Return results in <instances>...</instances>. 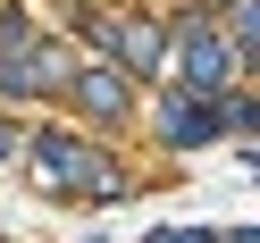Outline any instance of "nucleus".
<instances>
[{"label": "nucleus", "mask_w": 260, "mask_h": 243, "mask_svg": "<svg viewBox=\"0 0 260 243\" xmlns=\"http://www.w3.org/2000/svg\"><path fill=\"white\" fill-rule=\"evenodd\" d=\"M34 17H25V9H0V67H9V59H25V51H34Z\"/></svg>", "instance_id": "7"}, {"label": "nucleus", "mask_w": 260, "mask_h": 243, "mask_svg": "<svg viewBox=\"0 0 260 243\" xmlns=\"http://www.w3.org/2000/svg\"><path fill=\"white\" fill-rule=\"evenodd\" d=\"M168 25H176V84H193V92H235V76L252 67V59H243V42L226 34V17H210L202 0H185Z\"/></svg>", "instance_id": "2"}, {"label": "nucleus", "mask_w": 260, "mask_h": 243, "mask_svg": "<svg viewBox=\"0 0 260 243\" xmlns=\"http://www.w3.org/2000/svg\"><path fill=\"white\" fill-rule=\"evenodd\" d=\"M226 243H260V226H243V235H226Z\"/></svg>", "instance_id": "12"}, {"label": "nucleus", "mask_w": 260, "mask_h": 243, "mask_svg": "<svg viewBox=\"0 0 260 243\" xmlns=\"http://www.w3.org/2000/svg\"><path fill=\"white\" fill-rule=\"evenodd\" d=\"M143 243H226V235H218V226H151Z\"/></svg>", "instance_id": "10"}, {"label": "nucleus", "mask_w": 260, "mask_h": 243, "mask_svg": "<svg viewBox=\"0 0 260 243\" xmlns=\"http://www.w3.org/2000/svg\"><path fill=\"white\" fill-rule=\"evenodd\" d=\"M226 34H235L243 51H260V0H235V9H226Z\"/></svg>", "instance_id": "8"}, {"label": "nucleus", "mask_w": 260, "mask_h": 243, "mask_svg": "<svg viewBox=\"0 0 260 243\" xmlns=\"http://www.w3.org/2000/svg\"><path fill=\"white\" fill-rule=\"evenodd\" d=\"M25 176H34L51 201H126V176L109 168V151H92L68 126H42L25 143Z\"/></svg>", "instance_id": "1"}, {"label": "nucleus", "mask_w": 260, "mask_h": 243, "mask_svg": "<svg viewBox=\"0 0 260 243\" xmlns=\"http://www.w3.org/2000/svg\"><path fill=\"white\" fill-rule=\"evenodd\" d=\"M151 126L168 151H210L226 134V92H193V84H159L151 92Z\"/></svg>", "instance_id": "4"}, {"label": "nucleus", "mask_w": 260, "mask_h": 243, "mask_svg": "<svg viewBox=\"0 0 260 243\" xmlns=\"http://www.w3.org/2000/svg\"><path fill=\"white\" fill-rule=\"evenodd\" d=\"M25 143H34V134H25L17 118H0V168H9V159H25Z\"/></svg>", "instance_id": "11"}, {"label": "nucleus", "mask_w": 260, "mask_h": 243, "mask_svg": "<svg viewBox=\"0 0 260 243\" xmlns=\"http://www.w3.org/2000/svg\"><path fill=\"white\" fill-rule=\"evenodd\" d=\"M76 25H84V42H92L101 59L135 67L143 84H151L159 67H176V25H168V17H143V9H135V17H118V9H84Z\"/></svg>", "instance_id": "3"}, {"label": "nucleus", "mask_w": 260, "mask_h": 243, "mask_svg": "<svg viewBox=\"0 0 260 243\" xmlns=\"http://www.w3.org/2000/svg\"><path fill=\"white\" fill-rule=\"evenodd\" d=\"M68 84H76V59L59 51L51 34H42L25 59H9V67H0V101H42V92H68Z\"/></svg>", "instance_id": "6"}, {"label": "nucleus", "mask_w": 260, "mask_h": 243, "mask_svg": "<svg viewBox=\"0 0 260 243\" xmlns=\"http://www.w3.org/2000/svg\"><path fill=\"white\" fill-rule=\"evenodd\" d=\"M226 126H235V134H260V101L252 92H226Z\"/></svg>", "instance_id": "9"}, {"label": "nucleus", "mask_w": 260, "mask_h": 243, "mask_svg": "<svg viewBox=\"0 0 260 243\" xmlns=\"http://www.w3.org/2000/svg\"><path fill=\"white\" fill-rule=\"evenodd\" d=\"M243 59H252V67H260V51H243Z\"/></svg>", "instance_id": "13"}, {"label": "nucleus", "mask_w": 260, "mask_h": 243, "mask_svg": "<svg viewBox=\"0 0 260 243\" xmlns=\"http://www.w3.org/2000/svg\"><path fill=\"white\" fill-rule=\"evenodd\" d=\"M135 84H143L135 67H118V59H101V67H76L68 101L84 109L92 126H135Z\"/></svg>", "instance_id": "5"}]
</instances>
